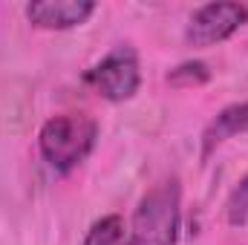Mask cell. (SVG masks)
Masks as SVG:
<instances>
[{"instance_id":"5b68a950","label":"cell","mask_w":248,"mask_h":245,"mask_svg":"<svg viewBox=\"0 0 248 245\" xmlns=\"http://www.w3.org/2000/svg\"><path fill=\"white\" fill-rule=\"evenodd\" d=\"M95 12L93 0H38L26 6V17L38 29H75Z\"/></svg>"},{"instance_id":"8992f818","label":"cell","mask_w":248,"mask_h":245,"mask_svg":"<svg viewBox=\"0 0 248 245\" xmlns=\"http://www.w3.org/2000/svg\"><path fill=\"white\" fill-rule=\"evenodd\" d=\"M240 133H248V101H234L228 107H222L211 122L205 124L202 130V159H211L228 138L240 136Z\"/></svg>"},{"instance_id":"ba28073f","label":"cell","mask_w":248,"mask_h":245,"mask_svg":"<svg viewBox=\"0 0 248 245\" xmlns=\"http://www.w3.org/2000/svg\"><path fill=\"white\" fill-rule=\"evenodd\" d=\"M211 78V69L205 61H182L179 66H173L168 72V81L176 87H199Z\"/></svg>"},{"instance_id":"7a4b0ae2","label":"cell","mask_w":248,"mask_h":245,"mask_svg":"<svg viewBox=\"0 0 248 245\" xmlns=\"http://www.w3.org/2000/svg\"><path fill=\"white\" fill-rule=\"evenodd\" d=\"M95 138H98L95 119L84 113H61L44 122L38 133V147L44 162L55 173H69L93 153Z\"/></svg>"},{"instance_id":"277c9868","label":"cell","mask_w":248,"mask_h":245,"mask_svg":"<svg viewBox=\"0 0 248 245\" xmlns=\"http://www.w3.org/2000/svg\"><path fill=\"white\" fill-rule=\"evenodd\" d=\"M248 23L246 3H205L199 6L185 26V41L190 46H217L228 41Z\"/></svg>"},{"instance_id":"9c48e42d","label":"cell","mask_w":248,"mask_h":245,"mask_svg":"<svg viewBox=\"0 0 248 245\" xmlns=\"http://www.w3.org/2000/svg\"><path fill=\"white\" fill-rule=\"evenodd\" d=\"M228 222L231 225H246L248 222V176L228 196Z\"/></svg>"},{"instance_id":"52a82bcc","label":"cell","mask_w":248,"mask_h":245,"mask_svg":"<svg viewBox=\"0 0 248 245\" xmlns=\"http://www.w3.org/2000/svg\"><path fill=\"white\" fill-rule=\"evenodd\" d=\"M81 245H127V231H124V219L119 214H107L101 219H95L84 237Z\"/></svg>"},{"instance_id":"6da1fadb","label":"cell","mask_w":248,"mask_h":245,"mask_svg":"<svg viewBox=\"0 0 248 245\" xmlns=\"http://www.w3.org/2000/svg\"><path fill=\"white\" fill-rule=\"evenodd\" d=\"M182 225V187L176 176L159 179L136 205L127 245H176Z\"/></svg>"},{"instance_id":"3957f363","label":"cell","mask_w":248,"mask_h":245,"mask_svg":"<svg viewBox=\"0 0 248 245\" xmlns=\"http://www.w3.org/2000/svg\"><path fill=\"white\" fill-rule=\"evenodd\" d=\"M84 84L98 92L107 101H130L139 92L141 84V69H139V55L130 44H119L110 49L98 63H93L84 72Z\"/></svg>"}]
</instances>
